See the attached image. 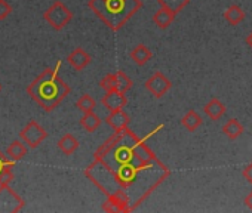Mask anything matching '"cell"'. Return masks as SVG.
Returning a JSON list of instances; mask_svg holds the SVG:
<instances>
[{
    "label": "cell",
    "instance_id": "13",
    "mask_svg": "<svg viewBox=\"0 0 252 213\" xmlns=\"http://www.w3.org/2000/svg\"><path fill=\"white\" fill-rule=\"evenodd\" d=\"M129 56H131V59L137 64V65H146L152 58H153V53H152V51L146 46V45H143V43H140V45H137L131 52H129Z\"/></svg>",
    "mask_w": 252,
    "mask_h": 213
},
{
    "label": "cell",
    "instance_id": "23",
    "mask_svg": "<svg viewBox=\"0 0 252 213\" xmlns=\"http://www.w3.org/2000/svg\"><path fill=\"white\" fill-rule=\"evenodd\" d=\"M99 86L105 90V92H110V90H114L116 89V73L114 74H107L101 79L99 81Z\"/></svg>",
    "mask_w": 252,
    "mask_h": 213
},
{
    "label": "cell",
    "instance_id": "25",
    "mask_svg": "<svg viewBox=\"0 0 252 213\" xmlns=\"http://www.w3.org/2000/svg\"><path fill=\"white\" fill-rule=\"evenodd\" d=\"M12 14V6L6 0H0V20H5Z\"/></svg>",
    "mask_w": 252,
    "mask_h": 213
},
{
    "label": "cell",
    "instance_id": "31",
    "mask_svg": "<svg viewBox=\"0 0 252 213\" xmlns=\"http://www.w3.org/2000/svg\"><path fill=\"white\" fill-rule=\"evenodd\" d=\"M0 186H2V184H0Z\"/></svg>",
    "mask_w": 252,
    "mask_h": 213
},
{
    "label": "cell",
    "instance_id": "17",
    "mask_svg": "<svg viewBox=\"0 0 252 213\" xmlns=\"http://www.w3.org/2000/svg\"><path fill=\"white\" fill-rule=\"evenodd\" d=\"M101 123H102V120H101L99 116L95 114L94 111L85 113L83 117L80 119V126H82L86 132H89V133L95 132V131L101 126Z\"/></svg>",
    "mask_w": 252,
    "mask_h": 213
},
{
    "label": "cell",
    "instance_id": "16",
    "mask_svg": "<svg viewBox=\"0 0 252 213\" xmlns=\"http://www.w3.org/2000/svg\"><path fill=\"white\" fill-rule=\"evenodd\" d=\"M181 125H183L189 132H196V131L202 126V117H200L194 110H190V111H187V113L183 116Z\"/></svg>",
    "mask_w": 252,
    "mask_h": 213
},
{
    "label": "cell",
    "instance_id": "2",
    "mask_svg": "<svg viewBox=\"0 0 252 213\" xmlns=\"http://www.w3.org/2000/svg\"><path fill=\"white\" fill-rule=\"evenodd\" d=\"M60 65L61 62H58L55 68H46L27 87L29 96H32L46 113H52L71 92L70 86L58 76Z\"/></svg>",
    "mask_w": 252,
    "mask_h": 213
},
{
    "label": "cell",
    "instance_id": "7",
    "mask_svg": "<svg viewBox=\"0 0 252 213\" xmlns=\"http://www.w3.org/2000/svg\"><path fill=\"white\" fill-rule=\"evenodd\" d=\"M144 87L155 96V98H162V96H165L169 90H171V87H172V81L162 73V71H156V73H153L149 79H147V81L144 83Z\"/></svg>",
    "mask_w": 252,
    "mask_h": 213
},
{
    "label": "cell",
    "instance_id": "19",
    "mask_svg": "<svg viewBox=\"0 0 252 213\" xmlns=\"http://www.w3.org/2000/svg\"><path fill=\"white\" fill-rule=\"evenodd\" d=\"M8 157L14 161H20L23 160L26 156H27V147L20 142V141H14L9 147H8V151H6Z\"/></svg>",
    "mask_w": 252,
    "mask_h": 213
},
{
    "label": "cell",
    "instance_id": "30",
    "mask_svg": "<svg viewBox=\"0 0 252 213\" xmlns=\"http://www.w3.org/2000/svg\"><path fill=\"white\" fill-rule=\"evenodd\" d=\"M0 90H2V84H0Z\"/></svg>",
    "mask_w": 252,
    "mask_h": 213
},
{
    "label": "cell",
    "instance_id": "4",
    "mask_svg": "<svg viewBox=\"0 0 252 213\" xmlns=\"http://www.w3.org/2000/svg\"><path fill=\"white\" fill-rule=\"evenodd\" d=\"M43 18L55 31H61L73 20V12L63 2H58L57 0V2H54L46 9V12L43 14Z\"/></svg>",
    "mask_w": 252,
    "mask_h": 213
},
{
    "label": "cell",
    "instance_id": "9",
    "mask_svg": "<svg viewBox=\"0 0 252 213\" xmlns=\"http://www.w3.org/2000/svg\"><path fill=\"white\" fill-rule=\"evenodd\" d=\"M129 122H131V119H129L128 114L123 111V108L122 110H116V111H110V114L105 117V123L113 131H123V129H126V128L129 126Z\"/></svg>",
    "mask_w": 252,
    "mask_h": 213
},
{
    "label": "cell",
    "instance_id": "14",
    "mask_svg": "<svg viewBox=\"0 0 252 213\" xmlns=\"http://www.w3.org/2000/svg\"><path fill=\"white\" fill-rule=\"evenodd\" d=\"M245 132V128L242 126V123L237 119H230L224 126H222V133L230 139L234 141L239 136H242V133Z\"/></svg>",
    "mask_w": 252,
    "mask_h": 213
},
{
    "label": "cell",
    "instance_id": "15",
    "mask_svg": "<svg viewBox=\"0 0 252 213\" xmlns=\"http://www.w3.org/2000/svg\"><path fill=\"white\" fill-rule=\"evenodd\" d=\"M174 18H175V14H172V12H169L168 9H163V8H160L159 11H156L153 14V23L160 30H166L172 24Z\"/></svg>",
    "mask_w": 252,
    "mask_h": 213
},
{
    "label": "cell",
    "instance_id": "21",
    "mask_svg": "<svg viewBox=\"0 0 252 213\" xmlns=\"http://www.w3.org/2000/svg\"><path fill=\"white\" fill-rule=\"evenodd\" d=\"M132 86H134V81H132V79L128 74L123 73V71H117L116 73V89L117 90L126 93L128 90L132 89Z\"/></svg>",
    "mask_w": 252,
    "mask_h": 213
},
{
    "label": "cell",
    "instance_id": "11",
    "mask_svg": "<svg viewBox=\"0 0 252 213\" xmlns=\"http://www.w3.org/2000/svg\"><path fill=\"white\" fill-rule=\"evenodd\" d=\"M225 110H227V108H225V105H224L218 98H211V99L206 102V105L203 106L205 114H206L211 120H214V122L220 120V119L224 116Z\"/></svg>",
    "mask_w": 252,
    "mask_h": 213
},
{
    "label": "cell",
    "instance_id": "8",
    "mask_svg": "<svg viewBox=\"0 0 252 213\" xmlns=\"http://www.w3.org/2000/svg\"><path fill=\"white\" fill-rule=\"evenodd\" d=\"M101 102L104 105V108H107L108 111H116V110H122L123 106L128 104V98H126L123 92L114 89V90L105 92Z\"/></svg>",
    "mask_w": 252,
    "mask_h": 213
},
{
    "label": "cell",
    "instance_id": "18",
    "mask_svg": "<svg viewBox=\"0 0 252 213\" xmlns=\"http://www.w3.org/2000/svg\"><path fill=\"white\" fill-rule=\"evenodd\" d=\"M224 18L230 26H237L239 23H242L245 20V11L237 5H231L228 9H225Z\"/></svg>",
    "mask_w": 252,
    "mask_h": 213
},
{
    "label": "cell",
    "instance_id": "5",
    "mask_svg": "<svg viewBox=\"0 0 252 213\" xmlns=\"http://www.w3.org/2000/svg\"><path fill=\"white\" fill-rule=\"evenodd\" d=\"M20 138L23 139V142L34 150L37 148L46 138H48V132L43 126H40L36 120H30L20 132Z\"/></svg>",
    "mask_w": 252,
    "mask_h": 213
},
{
    "label": "cell",
    "instance_id": "1",
    "mask_svg": "<svg viewBox=\"0 0 252 213\" xmlns=\"http://www.w3.org/2000/svg\"><path fill=\"white\" fill-rule=\"evenodd\" d=\"M162 128L163 125L146 138L137 136L129 128L114 131L85 169V176L107 198L120 203L123 213L138 209L171 175L147 145V139Z\"/></svg>",
    "mask_w": 252,
    "mask_h": 213
},
{
    "label": "cell",
    "instance_id": "20",
    "mask_svg": "<svg viewBox=\"0 0 252 213\" xmlns=\"http://www.w3.org/2000/svg\"><path fill=\"white\" fill-rule=\"evenodd\" d=\"M158 3L160 5V8L168 9L169 12L177 15L190 3V0H158Z\"/></svg>",
    "mask_w": 252,
    "mask_h": 213
},
{
    "label": "cell",
    "instance_id": "29",
    "mask_svg": "<svg viewBox=\"0 0 252 213\" xmlns=\"http://www.w3.org/2000/svg\"><path fill=\"white\" fill-rule=\"evenodd\" d=\"M246 43H248V46H249V48L252 49V31H251V34H249V36L246 37Z\"/></svg>",
    "mask_w": 252,
    "mask_h": 213
},
{
    "label": "cell",
    "instance_id": "10",
    "mask_svg": "<svg viewBox=\"0 0 252 213\" xmlns=\"http://www.w3.org/2000/svg\"><path fill=\"white\" fill-rule=\"evenodd\" d=\"M68 64L76 70V71H82L85 70L89 64H91V56L89 53L83 49V48H76L67 58Z\"/></svg>",
    "mask_w": 252,
    "mask_h": 213
},
{
    "label": "cell",
    "instance_id": "26",
    "mask_svg": "<svg viewBox=\"0 0 252 213\" xmlns=\"http://www.w3.org/2000/svg\"><path fill=\"white\" fill-rule=\"evenodd\" d=\"M17 161H14V160H9V157H6L2 151H0V170H2L5 166H12L14 167V164H15Z\"/></svg>",
    "mask_w": 252,
    "mask_h": 213
},
{
    "label": "cell",
    "instance_id": "24",
    "mask_svg": "<svg viewBox=\"0 0 252 213\" xmlns=\"http://www.w3.org/2000/svg\"><path fill=\"white\" fill-rule=\"evenodd\" d=\"M14 179V173H12V166H5L2 170H0V184L2 185H9Z\"/></svg>",
    "mask_w": 252,
    "mask_h": 213
},
{
    "label": "cell",
    "instance_id": "28",
    "mask_svg": "<svg viewBox=\"0 0 252 213\" xmlns=\"http://www.w3.org/2000/svg\"><path fill=\"white\" fill-rule=\"evenodd\" d=\"M245 206H246L248 209H251V210H252V191L245 197Z\"/></svg>",
    "mask_w": 252,
    "mask_h": 213
},
{
    "label": "cell",
    "instance_id": "22",
    "mask_svg": "<svg viewBox=\"0 0 252 213\" xmlns=\"http://www.w3.org/2000/svg\"><path fill=\"white\" fill-rule=\"evenodd\" d=\"M76 106L85 114V113H91V111L95 110L96 102H95V99H94L89 93H85V95H82V96L77 99Z\"/></svg>",
    "mask_w": 252,
    "mask_h": 213
},
{
    "label": "cell",
    "instance_id": "27",
    "mask_svg": "<svg viewBox=\"0 0 252 213\" xmlns=\"http://www.w3.org/2000/svg\"><path fill=\"white\" fill-rule=\"evenodd\" d=\"M242 176L246 179V182L252 184V163H249V164L242 170Z\"/></svg>",
    "mask_w": 252,
    "mask_h": 213
},
{
    "label": "cell",
    "instance_id": "6",
    "mask_svg": "<svg viewBox=\"0 0 252 213\" xmlns=\"http://www.w3.org/2000/svg\"><path fill=\"white\" fill-rule=\"evenodd\" d=\"M26 206V201L9 186H0V213H17Z\"/></svg>",
    "mask_w": 252,
    "mask_h": 213
},
{
    "label": "cell",
    "instance_id": "12",
    "mask_svg": "<svg viewBox=\"0 0 252 213\" xmlns=\"http://www.w3.org/2000/svg\"><path fill=\"white\" fill-rule=\"evenodd\" d=\"M79 145H80V144H79L77 138H76L74 135H71V133H65V135L61 136V138L58 139V142H57L58 150H60L63 154H65V156L74 154V153L77 151Z\"/></svg>",
    "mask_w": 252,
    "mask_h": 213
},
{
    "label": "cell",
    "instance_id": "3",
    "mask_svg": "<svg viewBox=\"0 0 252 213\" xmlns=\"http://www.w3.org/2000/svg\"><path fill=\"white\" fill-rule=\"evenodd\" d=\"M88 8L111 30L119 31L141 8V0H89Z\"/></svg>",
    "mask_w": 252,
    "mask_h": 213
}]
</instances>
